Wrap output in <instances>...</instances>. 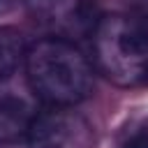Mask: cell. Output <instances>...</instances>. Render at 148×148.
I'll use <instances>...</instances> for the list:
<instances>
[{"mask_svg":"<svg viewBox=\"0 0 148 148\" xmlns=\"http://www.w3.org/2000/svg\"><path fill=\"white\" fill-rule=\"evenodd\" d=\"M23 67L28 83L49 106H74L92 92V65L72 39H37L25 49Z\"/></svg>","mask_w":148,"mask_h":148,"instance_id":"cell-1","label":"cell"},{"mask_svg":"<svg viewBox=\"0 0 148 148\" xmlns=\"http://www.w3.org/2000/svg\"><path fill=\"white\" fill-rule=\"evenodd\" d=\"M97 69L123 88L148 86V23L127 14L99 16L92 35Z\"/></svg>","mask_w":148,"mask_h":148,"instance_id":"cell-2","label":"cell"},{"mask_svg":"<svg viewBox=\"0 0 148 148\" xmlns=\"http://www.w3.org/2000/svg\"><path fill=\"white\" fill-rule=\"evenodd\" d=\"M30 16L53 32V37L81 39L90 37L97 21L99 9L97 0H25Z\"/></svg>","mask_w":148,"mask_h":148,"instance_id":"cell-3","label":"cell"},{"mask_svg":"<svg viewBox=\"0 0 148 148\" xmlns=\"http://www.w3.org/2000/svg\"><path fill=\"white\" fill-rule=\"evenodd\" d=\"M39 97L25 76L0 72V143L25 139L32 120L39 113Z\"/></svg>","mask_w":148,"mask_h":148,"instance_id":"cell-4","label":"cell"},{"mask_svg":"<svg viewBox=\"0 0 148 148\" xmlns=\"http://www.w3.org/2000/svg\"><path fill=\"white\" fill-rule=\"evenodd\" d=\"M25 141L28 148H92V130L69 106H49L39 109Z\"/></svg>","mask_w":148,"mask_h":148,"instance_id":"cell-5","label":"cell"},{"mask_svg":"<svg viewBox=\"0 0 148 148\" xmlns=\"http://www.w3.org/2000/svg\"><path fill=\"white\" fill-rule=\"evenodd\" d=\"M123 148H148V130L134 132V134L127 139V143H125Z\"/></svg>","mask_w":148,"mask_h":148,"instance_id":"cell-6","label":"cell"},{"mask_svg":"<svg viewBox=\"0 0 148 148\" xmlns=\"http://www.w3.org/2000/svg\"><path fill=\"white\" fill-rule=\"evenodd\" d=\"M125 2L130 5V9H134L136 14L148 18V0H125Z\"/></svg>","mask_w":148,"mask_h":148,"instance_id":"cell-7","label":"cell"},{"mask_svg":"<svg viewBox=\"0 0 148 148\" xmlns=\"http://www.w3.org/2000/svg\"><path fill=\"white\" fill-rule=\"evenodd\" d=\"M12 5H14V0H0V14L9 12V9H12Z\"/></svg>","mask_w":148,"mask_h":148,"instance_id":"cell-8","label":"cell"}]
</instances>
